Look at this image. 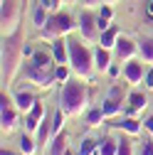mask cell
<instances>
[{
  "label": "cell",
  "instance_id": "21",
  "mask_svg": "<svg viewBox=\"0 0 153 155\" xmlns=\"http://www.w3.org/2000/svg\"><path fill=\"white\" fill-rule=\"evenodd\" d=\"M104 121H106V116H104L101 106H91V108L84 113V123H87L89 128H99Z\"/></svg>",
  "mask_w": 153,
  "mask_h": 155
},
{
  "label": "cell",
  "instance_id": "15",
  "mask_svg": "<svg viewBox=\"0 0 153 155\" xmlns=\"http://www.w3.org/2000/svg\"><path fill=\"white\" fill-rule=\"evenodd\" d=\"M45 113H47L45 104L37 101V104L32 106V111L25 113V130H27V133H37V128H40V123H42V118H45Z\"/></svg>",
  "mask_w": 153,
  "mask_h": 155
},
{
  "label": "cell",
  "instance_id": "4",
  "mask_svg": "<svg viewBox=\"0 0 153 155\" xmlns=\"http://www.w3.org/2000/svg\"><path fill=\"white\" fill-rule=\"evenodd\" d=\"M74 30H76V20H74L69 12L57 10V12H52V15H49L47 25L40 30V40L52 42V40H59V37H69Z\"/></svg>",
  "mask_w": 153,
  "mask_h": 155
},
{
  "label": "cell",
  "instance_id": "11",
  "mask_svg": "<svg viewBox=\"0 0 153 155\" xmlns=\"http://www.w3.org/2000/svg\"><path fill=\"white\" fill-rule=\"evenodd\" d=\"M114 130H121L124 135H131V138H136V135H141L143 130V121H138L136 116H124V118H111L109 123Z\"/></svg>",
  "mask_w": 153,
  "mask_h": 155
},
{
  "label": "cell",
  "instance_id": "30",
  "mask_svg": "<svg viewBox=\"0 0 153 155\" xmlns=\"http://www.w3.org/2000/svg\"><path fill=\"white\" fill-rule=\"evenodd\" d=\"M143 89H146V91H153V64L148 67V71H146V76H143Z\"/></svg>",
  "mask_w": 153,
  "mask_h": 155
},
{
  "label": "cell",
  "instance_id": "42",
  "mask_svg": "<svg viewBox=\"0 0 153 155\" xmlns=\"http://www.w3.org/2000/svg\"><path fill=\"white\" fill-rule=\"evenodd\" d=\"M20 155H22V153H20Z\"/></svg>",
  "mask_w": 153,
  "mask_h": 155
},
{
  "label": "cell",
  "instance_id": "27",
  "mask_svg": "<svg viewBox=\"0 0 153 155\" xmlns=\"http://www.w3.org/2000/svg\"><path fill=\"white\" fill-rule=\"evenodd\" d=\"M64 111L62 108H57L54 113H52V135H57V133H62L64 130Z\"/></svg>",
  "mask_w": 153,
  "mask_h": 155
},
{
  "label": "cell",
  "instance_id": "24",
  "mask_svg": "<svg viewBox=\"0 0 153 155\" xmlns=\"http://www.w3.org/2000/svg\"><path fill=\"white\" fill-rule=\"evenodd\" d=\"M116 153H119V138L106 135V138L99 140V153L97 155H116Z\"/></svg>",
  "mask_w": 153,
  "mask_h": 155
},
{
  "label": "cell",
  "instance_id": "3",
  "mask_svg": "<svg viewBox=\"0 0 153 155\" xmlns=\"http://www.w3.org/2000/svg\"><path fill=\"white\" fill-rule=\"evenodd\" d=\"M67 45H69V67L74 71V76L79 81H89L94 84V49L84 42V40H76V37H67Z\"/></svg>",
  "mask_w": 153,
  "mask_h": 155
},
{
  "label": "cell",
  "instance_id": "29",
  "mask_svg": "<svg viewBox=\"0 0 153 155\" xmlns=\"http://www.w3.org/2000/svg\"><path fill=\"white\" fill-rule=\"evenodd\" d=\"M116 155H136L131 135H124V138H119V153H116Z\"/></svg>",
  "mask_w": 153,
  "mask_h": 155
},
{
  "label": "cell",
  "instance_id": "37",
  "mask_svg": "<svg viewBox=\"0 0 153 155\" xmlns=\"http://www.w3.org/2000/svg\"><path fill=\"white\" fill-rule=\"evenodd\" d=\"M121 71H124V67H119V64H111V69H109L106 74H109V76H119Z\"/></svg>",
  "mask_w": 153,
  "mask_h": 155
},
{
  "label": "cell",
  "instance_id": "1",
  "mask_svg": "<svg viewBox=\"0 0 153 155\" xmlns=\"http://www.w3.org/2000/svg\"><path fill=\"white\" fill-rule=\"evenodd\" d=\"M25 40H22V30H17L15 35L3 37V47H0V79H3V89L12 86V81L20 76L22 67H25Z\"/></svg>",
  "mask_w": 153,
  "mask_h": 155
},
{
  "label": "cell",
  "instance_id": "39",
  "mask_svg": "<svg viewBox=\"0 0 153 155\" xmlns=\"http://www.w3.org/2000/svg\"><path fill=\"white\" fill-rule=\"evenodd\" d=\"M0 155H20V153H12V150H5V148H3V150H0Z\"/></svg>",
  "mask_w": 153,
  "mask_h": 155
},
{
  "label": "cell",
  "instance_id": "33",
  "mask_svg": "<svg viewBox=\"0 0 153 155\" xmlns=\"http://www.w3.org/2000/svg\"><path fill=\"white\" fill-rule=\"evenodd\" d=\"M79 3H82L84 8H89V10H94V8H101L104 0H79Z\"/></svg>",
  "mask_w": 153,
  "mask_h": 155
},
{
  "label": "cell",
  "instance_id": "40",
  "mask_svg": "<svg viewBox=\"0 0 153 155\" xmlns=\"http://www.w3.org/2000/svg\"><path fill=\"white\" fill-rule=\"evenodd\" d=\"M104 3H106V5H116L119 0H104Z\"/></svg>",
  "mask_w": 153,
  "mask_h": 155
},
{
  "label": "cell",
  "instance_id": "10",
  "mask_svg": "<svg viewBox=\"0 0 153 155\" xmlns=\"http://www.w3.org/2000/svg\"><path fill=\"white\" fill-rule=\"evenodd\" d=\"M146 67H143V59H128V62H124V71H121V76H124V81L128 84V86H141L143 84V76H146Z\"/></svg>",
  "mask_w": 153,
  "mask_h": 155
},
{
  "label": "cell",
  "instance_id": "38",
  "mask_svg": "<svg viewBox=\"0 0 153 155\" xmlns=\"http://www.w3.org/2000/svg\"><path fill=\"white\" fill-rule=\"evenodd\" d=\"M74 3H79V0H54V5H57V10H59L62 5H74Z\"/></svg>",
  "mask_w": 153,
  "mask_h": 155
},
{
  "label": "cell",
  "instance_id": "20",
  "mask_svg": "<svg viewBox=\"0 0 153 155\" xmlns=\"http://www.w3.org/2000/svg\"><path fill=\"white\" fill-rule=\"evenodd\" d=\"M17 148H20L22 155H35L37 148H40V143H37L35 133H27V130H25V133L20 135V143H17Z\"/></svg>",
  "mask_w": 153,
  "mask_h": 155
},
{
  "label": "cell",
  "instance_id": "25",
  "mask_svg": "<svg viewBox=\"0 0 153 155\" xmlns=\"http://www.w3.org/2000/svg\"><path fill=\"white\" fill-rule=\"evenodd\" d=\"M138 57L146 64H153V37H143L138 42Z\"/></svg>",
  "mask_w": 153,
  "mask_h": 155
},
{
  "label": "cell",
  "instance_id": "14",
  "mask_svg": "<svg viewBox=\"0 0 153 155\" xmlns=\"http://www.w3.org/2000/svg\"><path fill=\"white\" fill-rule=\"evenodd\" d=\"M126 104H128V113H131V116H138V113H143V111L148 108V94L133 89V91L126 96Z\"/></svg>",
  "mask_w": 153,
  "mask_h": 155
},
{
  "label": "cell",
  "instance_id": "17",
  "mask_svg": "<svg viewBox=\"0 0 153 155\" xmlns=\"http://www.w3.org/2000/svg\"><path fill=\"white\" fill-rule=\"evenodd\" d=\"M67 150H69V133L62 130V133L52 135V140L47 145V155H64Z\"/></svg>",
  "mask_w": 153,
  "mask_h": 155
},
{
  "label": "cell",
  "instance_id": "2",
  "mask_svg": "<svg viewBox=\"0 0 153 155\" xmlns=\"http://www.w3.org/2000/svg\"><path fill=\"white\" fill-rule=\"evenodd\" d=\"M59 108L69 118H79L91 108V91L87 89L84 81H64L59 86Z\"/></svg>",
  "mask_w": 153,
  "mask_h": 155
},
{
  "label": "cell",
  "instance_id": "8",
  "mask_svg": "<svg viewBox=\"0 0 153 155\" xmlns=\"http://www.w3.org/2000/svg\"><path fill=\"white\" fill-rule=\"evenodd\" d=\"M99 15H94L89 8L79 15V20H76V32H79V40H84L87 45H99Z\"/></svg>",
  "mask_w": 153,
  "mask_h": 155
},
{
  "label": "cell",
  "instance_id": "7",
  "mask_svg": "<svg viewBox=\"0 0 153 155\" xmlns=\"http://www.w3.org/2000/svg\"><path fill=\"white\" fill-rule=\"evenodd\" d=\"M20 111H17V106L12 104V99L5 94V89L0 91V130H3V135H10L17 123H20Z\"/></svg>",
  "mask_w": 153,
  "mask_h": 155
},
{
  "label": "cell",
  "instance_id": "6",
  "mask_svg": "<svg viewBox=\"0 0 153 155\" xmlns=\"http://www.w3.org/2000/svg\"><path fill=\"white\" fill-rule=\"evenodd\" d=\"M0 30L3 37L20 30V0H0Z\"/></svg>",
  "mask_w": 153,
  "mask_h": 155
},
{
  "label": "cell",
  "instance_id": "19",
  "mask_svg": "<svg viewBox=\"0 0 153 155\" xmlns=\"http://www.w3.org/2000/svg\"><path fill=\"white\" fill-rule=\"evenodd\" d=\"M27 62H32L35 67H42V69H54V67H57L52 49H37V52L32 54V59H27Z\"/></svg>",
  "mask_w": 153,
  "mask_h": 155
},
{
  "label": "cell",
  "instance_id": "31",
  "mask_svg": "<svg viewBox=\"0 0 153 155\" xmlns=\"http://www.w3.org/2000/svg\"><path fill=\"white\" fill-rule=\"evenodd\" d=\"M99 17H104V20H109V22H111V17H114V8L104 3V5L99 8Z\"/></svg>",
  "mask_w": 153,
  "mask_h": 155
},
{
  "label": "cell",
  "instance_id": "9",
  "mask_svg": "<svg viewBox=\"0 0 153 155\" xmlns=\"http://www.w3.org/2000/svg\"><path fill=\"white\" fill-rule=\"evenodd\" d=\"M101 111L104 116L111 121V118H119L121 111H124V86H111L109 94H106V99L101 104Z\"/></svg>",
  "mask_w": 153,
  "mask_h": 155
},
{
  "label": "cell",
  "instance_id": "28",
  "mask_svg": "<svg viewBox=\"0 0 153 155\" xmlns=\"http://www.w3.org/2000/svg\"><path fill=\"white\" fill-rule=\"evenodd\" d=\"M72 74H74V71H72L69 64H57V67H54V79H57V84L69 81V76H72Z\"/></svg>",
  "mask_w": 153,
  "mask_h": 155
},
{
  "label": "cell",
  "instance_id": "35",
  "mask_svg": "<svg viewBox=\"0 0 153 155\" xmlns=\"http://www.w3.org/2000/svg\"><path fill=\"white\" fill-rule=\"evenodd\" d=\"M146 20L153 25V0H148V3H146Z\"/></svg>",
  "mask_w": 153,
  "mask_h": 155
},
{
  "label": "cell",
  "instance_id": "12",
  "mask_svg": "<svg viewBox=\"0 0 153 155\" xmlns=\"http://www.w3.org/2000/svg\"><path fill=\"white\" fill-rule=\"evenodd\" d=\"M114 54H116V59H119L121 64L128 62V59H136V57H138V42H133L131 37H119Z\"/></svg>",
  "mask_w": 153,
  "mask_h": 155
},
{
  "label": "cell",
  "instance_id": "16",
  "mask_svg": "<svg viewBox=\"0 0 153 155\" xmlns=\"http://www.w3.org/2000/svg\"><path fill=\"white\" fill-rule=\"evenodd\" d=\"M111 64H114V52L101 47V45H97L94 47V67H97V71L104 74V71L111 69Z\"/></svg>",
  "mask_w": 153,
  "mask_h": 155
},
{
  "label": "cell",
  "instance_id": "23",
  "mask_svg": "<svg viewBox=\"0 0 153 155\" xmlns=\"http://www.w3.org/2000/svg\"><path fill=\"white\" fill-rule=\"evenodd\" d=\"M119 37H121V35H119V30L111 25L109 30H104V32H101V37H99V45L114 52V49H116V42H119Z\"/></svg>",
  "mask_w": 153,
  "mask_h": 155
},
{
  "label": "cell",
  "instance_id": "34",
  "mask_svg": "<svg viewBox=\"0 0 153 155\" xmlns=\"http://www.w3.org/2000/svg\"><path fill=\"white\" fill-rule=\"evenodd\" d=\"M40 5H42L47 12H57V5H54V0H40Z\"/></svg>",
  "mask_w": 153,
  "mask_h": 155
},
{
  "label": "cell",
  "instance_id": "32",
  "mask_svg": "<svg viewBox=\"0 0 153 155\" xmlns=\"http://www.w3.org/2000/svg\"><path fill=\"white\" fill-rule=\"evenodd\" d=\"M141 155H153V138L143 140V145H141Z\"/></svg>",
  "mask_w": 153,
  "mask_h": 155
},
{
  "label": "cell",
  "instance_id": "36",
  "mask_svg": "<svg viewBox=\"0 0 153 155\" xmlns=\"http://www.w3.org/2000/svg\"><path fill=\"white\" fill-rule=\"evenodd\" d=\"M143 128L148 130V135H151V138H153V116H148V118L143 121Z\"/></svg>",
  "mask_w": 153,
  "mask_h": 155
},
{
  "label": "cell",
  "instance_id": "26",
  "mask_svg": "<svg viewBox=\"0 0 153 155\" xmlns=\"http://www.w3.org/2000/svg\"><path fill=\"white\" fill-rule=\"evenodd\" d=\"M49 15H52V12H47L40 3H37L35 12H32V22H35V27H37V30H42V27L47 25V20H49Z\"/></svg>",
  "mask_w": 153,
  "mask_h": 155
},
{
  "label": "cell",
  "instance_id": "13",
  "mask_svg": "<svg viewBox=\"0 0 153 155\" xmlns=\"http://www.w3.org/2000/svg\"><path fill=\"white\" fill-rule=\"evenodd\" d=\"M37 101H40V99H37V94L30 91V89H22V91H15V94H12V104L17 106V111H20L22 116L30 113Z\"/></svg>",
  "mask_w": 153,
  "mask_h": 155
},
{
  "label": "cell",
  "instance_id": "18",
  "mask_svg": "<svg viewBox=\"0 0 153 155\" xmlns=\"http://www.w3.org/2000/svg\"><path fill=\"white\" fill-rule=\"evenodd\" d=\"M49 49L54 54V62L57 64H69V45H67V37H59V40H52Z\"/></svg>",
  "mask_w": 153,
  "mask_h": 155
},
{
  "label": "cell",
  "instance_id": "41",
  "mask_svg": "<svg viewBox=\"0 0 153 155\" xmlns=\"http://www.w3.org/2000/svg\"><path fill=\"white\" fill-rule=\"evenodd\" d=\"M64 155H76V150H72V148H69V150H67Z\"/></svg>",
  "mask_w": 153,
  "mask_h": 155
},
{
  "label": "cell",
  "instance_id": "22",
  "mask_svg": "<svg viewBox=\"0 0 153 155\" xmlns=\"http://www.w3.org/2000/svg\"><path fill=\"white\" fill-rule=\"evenodd\" d=\"M97 153H99V140L91 135H84L76 145V155H97Z\"/></svg>",
  "mask_w": 153,
  "mask_h": 155
},
{
  "label": "cell",
  "instance_id": "5",
  "mask_svg": "<svg viewBox=\"0 0 153 155\" xmlns=\"http://www.w3.org/2000/svg\"><path fill=\"white\" fill-rule=\"evenodd\" d=\"M20 76L25 79V84H30V86H35V89H40V91H47V89H52V86L57 84V79H54V69L35 67L32 62H25Z\"/></svg>",
  "mask_w": 153,
  "mask_h": 155
}]
</instances>
